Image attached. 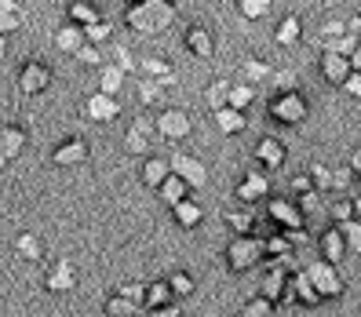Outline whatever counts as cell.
<instances>
[{"label":"cell","mask_w":361,"mask_h":317,"mask_svg":"<svg viewBox=\"0 0 361 317\" xmlns=\"http://www.w3.org/2000/svg\"><path fill=\"white\" fill-rule=\"evenodd\" d=\"M216 124H219L223 135H238V132H245V113L223 106V110H216Z\"/></svg>","instance_id":"30"},{"label":"cell","mask_w":361,"mask_h":317,"mask_svg":"<svg viewBox=\"0 0 361 317\" xmlns=\"http://www.w3.org/2000/svg\"><path fill=\"white\" fill-rule=\"evenodd\" d=\"M102 313H106V317H139V313H142V306H135L132 299H124L121 292H114L110 299H106Z\"/></svg>","instance_id":"28"},{"label":"cell","mask_w":361,"mask_h":317,"mask_svg":"<svg viewBox=\"0 0 361 317\" xmlns=\"http://www.w3.org/2000/svg\"><path fill=\"white\" fill-rule=\"evenodd\" d=\"M139 66H142V73L150 77V80H161V84H168V80H172V66H168L164 58H142Z\"/></svg>","instance_id":"34"},{"label":"cell","mask_w":361,"mask_h":317,"mask_svg":"<svg viewBox=\"0 0 361 317\" xmlns=\"http://www.w3.org/2000/svg\"><path fill=\"white\" fill-rule=\"evenodd\" d=\"M226 226L233 230V237H245V234H252V216H248V211H230Z\"/></svg>","instance_id":"39"},{"label":"cell","mask_w":361,"mask_h":317,"mask_svg":"<svg viewBox=\"0 0 361 317\" xmlns=\"http://www.w3.org/2000/svg\"><path fill=\"white\" fill-rule=\"evenodd\" d=\"M176 303V295H172V288H168V281L161 278V281H150L142 288V310H161V306H172Z\"/></svg>","instance_id":"20"},{"label":"cell","mask_w":361,"mask_h":317,"mask_svg":"<svg viewBox=\"0 0 361 317\" xmlns=\"http://www.w3.org/2000/svg\"><path fill=\"white\" fill-rule=\"evenodd\" d=\"M77 58L84 62V66H99V62H102V51H99L95 44H84V48L77 51Z\"/></svg>","instance_id":"46"},{"label":"cell","mask_w":361,"mask_h":317,"mask_svg":"<svg viewBox=\"0 0 361 317\" xmlns=\"http://www.w3.org/2000/svg\"><path fill=\"white\" fill-rule=\"evenodd\" d=\"M164 281H168V288H172V295H176V299H190V295H194V288H197V281L190 278L186 270H176V273H168Z\"/></svg>","instance_id":"31"},{"label":"cell","mask_w":361,"mask_h":317,"mask_svg":"<svg viewBox=\"0 0 361 317\" xmlns=\"http://www.w3.org/2000/svg\"><path fill=\"white\" fill-rule=\"evenodd\" d=\"M238 317H274V303H267V299H252V303H245V310L238 313Z\"/></svg>","instance_id":"41"},{"label":"cell","mask_w":361,"mask_h":317,"mask_svg":"<svg viewBox=\"0 0 361 317\" xmlns=\"http://www.w3.org/2000/svg\"><path fill=\"white\" fill-rule=\"evenodd\" d=\"M172 0H135V4L128 8V26L135 33H157L164 30L168 23H172Z\"/></svg>","instance_id":"1"},{"label":"cell","mask_w":361,"mask_h":317,"mask_svg":"<svg viewBox=\"0 0 361 317\" xmlns=\"http://www.w3.org/2000/svg\"><path fill=\"white\" fill-rule=\"evenodd\" d=\"M285 295H288V273H285L281 266H270V270L263 273V281H259V299H267V303L278 306Z\"/></svg>","instance_id":"14"},{"label":"cell","mask_w":361,"mask_h":317,"mask_svg":"<svg viewBox=\"0 0 361 317\" xmlns=\"http://www.w3.org/2000/svg\"><path fill=\"white\" fill-rule=\"evenodd\" d=\"M285 142L281 139H274V135H263L259 142H256V161H259V168L263 172H278V168H285Z\"/></svg>","instance_id":"13"},{"label":"cell","mask_w":361,"mask_h":317,"mask_svg":"<svg viewBox=\"0 0 361 317\" xmlns=\"http://www.w3.org/2000/svg\"><path fill=\"white\" fill-rule=\"evenodd\" d=\"M226 92H230V84H226V80H216V84H212V88L204 92L212 110H223V106H226Z\"/></svg>","instance_id":"42"},{"label":"cell","mask_w":361,"mask_h":317,"mask_svg":"<svg viewBox=\"0 0 361 317\" xmlns=\"http://www.w3.org/2000/svg\"><path fill=\"white\" fill-rule=\"evenodd\" d=\"M51 66L48 62H40V58H30V62H23L18 66V77H15V84H18V92H23L26 99H33V95H44L48 88H51Z\"/></svg>","instance_id":"4"},{"label":"cell","mask_w":361,"mask_h":317,"mask_svg":"<svg viewBox=\"0 0 361 317\" xmlns=\"http://www.w3.org/2000/svg\"><path fill=\"white\" fill-rule=\"evenodd\" d=\"M343 92H347V95H354V99H361V70H354V73L347 77Z\"/></svg>","instance_id":"48"},{"label":"cell","mask_w":361,"mask_h":317,"mask_svg":"<svg viewBox=\"0 0 361 317\" xmlns=\"http://www.w3.org/2000/svg\"><path fill=\"white\" fill-rule=\"evenodd\" d=\"M154 128H157V135L179 142V139H186V135H190L194 120H190V113H186V110H179V106H168V110H161V113H157V124H154Z\"/></svg>","instance_id":"7"},{"label":"cell","mask_w":361,"mask_h":317,"mask_svg":"<svg viewBox=\"0 0 361 317\" xmlns=\"http://www.w3.org/2000/svg\"><path fill=\"white\" fill-rule=\"evenodd\" d=\"M55 48L66 51V55H77V51L84 48V30L73 26V23H62V26L55 30Z\"/></svg>","instance_id":"22"},{"label":"cell","mask_w":361,"mask_h":317,"mask_svg":"<svg viewBox=\"0 0 361 317\" xmlns=\"http://www.w3.org/2000/svg\"><path fill=\"white\" fill-rule=\"evenodd\" d=\"M172 216H176V223H179L183 230H197L201 219H204V208H201L194 197H186V201H179V204L172 208Z\"/></svg>","instance_id":"23"},{"label":"cell","mask_w":361,"mask_h":317,"mask_svg":"<svg viewBox=\"0 0 361 317\" xmlns=\"http://www.w3.org/2000/svg\"><path fill=\"white\" fill-rule=\"evenodd\" d=\"M8 164H11V161H8V154H4V146H0V172H4Z\"/></svg>","instance_id":"53"},{"label":"cell","mask_w":361,"mask_h":317,"mask_svg":"<svg viewBox=\"0 0 361 317\" xmlns=\"http://www.w3.org/2000/svg\"><path fill=\"white\" fill-rule=\"evenodd\" d=\"M8 55V37H0V58Z\"/></svg>","instance_id":"54"},{"label":"cell","mask_w":361,"mask_h":317,"mask_svg":"<svg viewBox=\"0 0 361 317\" xmlns=\"http://www.w3.org/2000/svg\"><path fill=\"white\" fill-rule=\"evenodd\" d=\"M0 146H4L8 161L23 157L26 146H30V132L23 128V124H4V128H0Z\"/></svg>","instance_id":"18"},{"label":"cell","mask_w":361,"mask_h":317,"mask_svg":"<svg viewBox=\"0 0 361 317\" xmlns=\"http://www.w3.org/2000/svg\"><path fill=\"white\" fill-rule=\"evenodd\" d=\"M347 58H350V66H354V70H361V44H357L354 55H347Z\"/></svg>","instance_id":"52"},{"label":"cell","mask_w":361,"mask_h":317,"mask_svg":"<svg viewBox=\"0 0 361 317\" xmlns=\"http://www.w3.org/2000/svg\"><path fill=\"white\" fill-rule=\"evenodd\" d=\"M252 99H256V88H252V84H230V92H226V106H230V110L245 113L252 106Z\"/></svg>","instance_id":"29"},{"label":"cell","mask_w":361,"mask_h":317,"mask_svg":"<svg viewBox=\"0 0 361 317\" xmlns=\"http://www.w3.org/2000/svg\"><path fill=\"white\" fill-rule=\"evenodd\" d=\"M329 216H332V223H350V219H357V201L336 197V201L329 204Z\"/></svg>","instance_id":"33"},{"label":"cell","mask_w":361,"mask_h":317,"mask_svg":"<svg viewBox=\"0 0 361 317\" xmlns=\"http://www.w3.org/2000/svg\"><path fill=\"white\" fill-rule=\"evenodd\" d=\"M44 288H48L51 295L73 292V288H77V270H73V263H70V259H55V263L44 270Z\"/></svg>","instance_id":"9"},{"label":"cell","mask_w":361,"mask_h":317,"mask_svg":"<svg viewBox=\"0 0 361 317\" xmlns=\"http://www.w3.org/2000/svg\"><path fill=\"white\" fill-rule=\"evenodd\" d=\"M307 281H310V288H314V295L317 299H339L343 295V278L336 273V266H329V263H314L310 270H307Z\"/></svg>","instance_id":"5"},{"label":"cell","mask_w":361,"mask_h":317,"mask_svg":"<svg viewBox=\"0 0 361 317\" xmlns=\"http://www.w3.org/2000/svg\"><path fill=\"white\" fill-rule=\"evenodd\" d=\"M168 161H172V172H176L190 189H197V186H204V182H208V168H204L197 157H190V154H172Z\"/></svg>","instance_id":"11"},{"label":"cell","mask_w":361,"mask_h":317,"mask_svg":"<svg viewBox=\"0 0 361 317\" xmlns=\"http://www.w3.org/2000/svg\"><path fill=\"white\" fill-rule=\"evenodd\" d=\"M183 44H186L190 55H197V58H212V55H216V40H212V33L204 26H186Z\"/></svg>","instance_id":"16"},{"label":"cell","mask_w":361,"mask_h":317,"mask_svg":"<svg viewBox=\"0 0 361 317\" xmlns=\"http://www.w3.org/2000/svg\"><path fill=\"white\" fill-rule=\"evenodd\" d=\"M350 172H357V175H361V146L350 154Z\"/></svg>","instance_id":"51"},{"label":"cell","mask_w":361,"mask_h":317,"mask_svg":"<svg viewBox=\"0 0 361 317\" xmlns=\"http://www.w3.org/2000/svg\"><path fill=\"white\" fill-rule=\"evenodd\" d=\"M288 288H292V295H295V299H300V303H307V306H317V303H322V299L314 295V288H310V281H307V273H300L295 281H288Z\"/></svg>","instance_id":"36"},{"label":"cell","mask_w":361,"mask_h":317,"mask_svg":"<svg viewBox=\"0 0 361 317\" xmlns=\"http://www.w3.org/2000/svg\"><path fill=\"white\" fill-rule=\"evenodd\" d=\"M124 146H128V154H135V157H150V128H146L142 120H135L128 128V135H124Z\"/></svg>","instance_id":"25"},{"label":"cell","mask_w":361,"mask_h":317,"mask_svg":"<svg viewBox=\"0 0 361 317\" xmlns=\"http://www.w3.org/2000/svg\"><path fill=\"white\" fill-rule=\"evenodd\" d=\"M88 154H92L88 139L70 135V139H62V142L55 146V150H51V164H55V168H77V164L88 161Z\"/></svg>","instance_id":"8"},{"label":"cell","mask_w":361,"mask_h":317,"mask_svg":"<svg viewBox=\"0 0 361 317\" xmlns=\"http://www.w3.org/2000/svg\"><path fill=\"white\" fill-rule=\"evenodd\" d=\"M238 8L245 18H263L270 11V0H238Z\"/></svg>","instance_id":"43"},{"label":"cell","mask_w":361,"mask_h":317,"mask_svg":"<svg viewBox=\"0 0 361 317\" xmlns=\"http://www.w3.org/2000/svg\"><path fill=\"white\" fill-rule=\"evenodd\" d=\"M317 256H322V263H329V266H339V259L347 256L343 230H339V226H325L322 234H317Z\"/></svg>","instance_id":"10"},{"label":"cell","mask_w":361,"mask_h":317,"mask_svg":"<svg viewBox=\"0 0 361 317\" xmlns=\"http://www.w3.org/2000/svg\"><path fill=\"white\" fill-rule=\"evenodd\" d=\"M267 211H270V223L281 226L285 234H295V230H303V211L292 197H267Z\"/></svg>","instance_id":"6"},{"label":"cell","mask_w":361,"mask_h":317,"mask_svg":"<svg viewBox=\"0 0 361 317\" xmlns=\"http://www.w3.org/2000/svg\"><path fill=\"white\" fill-rule=\"evenodd\" d=\"M263 259H267V248H263V241H259V237H252V234L233 237V241L226 244V266H230L233 273H248V270H256Z\"/></svg>","instance_id":"2"},{"label":"cell","mask_w":361,"mask_h":317,"mask_svg":"<svg viewBox=\"0 0 361 317\" xmlns=\"http://www.w3.org/2000/svg\"><path fill=\"white\" fill-rule=\"evenodd\" d=\"M161 92H164V84H161V80H150V77H146V80L139 84V99H142V106H157V102H161Z\"/></svg>","instance_id":"37"},{"label":"cell","mask_w":361,"mask_h":317,"mask_svg":"<svg viewBox=\"0 0 361 317\" xmlns=\"http://www.w3.org/2000/svg\"><path fill=\"white\" fill-rule=\"evenodd\" d=\"M84 113H88V120H95V124H110V120L121 117V102L114 95L95 92V95L84 99Z\"/></svg>","instance_id":"12"},{"label":"cell","mask_w":361,"mask_h":317,"mask_svg":"<svg viewBox=\"0 0 361 317\" xmlns=\"http://www.w3.org/2000/svg\"><path fill=\"white\" fill-rule=\"evenodd\" d=\"M168 175H172V161L168 157H142V168H139V179H142V186H150V189H157Z\"/></svg>","instance_id":"17"},{"label":"cell","mask_w":361,"mask_h":317,"mask_svg":"<svg viewBox=\"0 0 361 317\" xmlns=\"http://www.w3.org/2000/svg\"><path fill=\"white\" fill-rule=\"evenodd\" d=\"M150 317H183V310H179V303H172V306H161V310H154Z\"/></svg>","instance_id":"50"},{"label":"cell","mask_w":361,"mask_h":317,"mask_svg":"<svg viewBox=\"0 0 361 317\" xmlns=\"http://www.w3.org/2000/svg\"><path fill=\"white\" fill-rule=\"evenodd\" d=\"M339 230H343L347 251H361V219H350V223H343Z\"/></svg>","instance_id":"40"},{"label":"cell","mask_w":361,"mask_h":317,"mask_svg":"<svg viewBox=\"0 0 361 317\" xmlns=\"http://www.w3.org/2000/svg\"><path fill=\"white\" fill-rule=\"evenodd\" d=\"M142 288H146V285H121L117 292L124 295V299H132L135 306H142Z\"/></svg>","instance_id":"47"},{"label":"cell","mask_w":361,"mask_h":317,"mask_svg":"<svg viewBox=\"0 0 361 317\" xmlns=\"http://www.w3.org/2000/svg\"><path fill=\"white\" fill-rule=\"evenodd\" d=\"M15 256L26 259V263H40L44 259V241H40L37 234H18L15 237Z\"/></svg>","instance_id":"26"},{"label":"cell","mask_w":361,"mask_h":317,"mask_svg":"<svg viewBox=\"0 0 361 317\" xmlns=\"http://www.w3.org/2000/svg\"><path fill=\"white\" fill-rule=\"evenodd\" d=\"M245 77H248V84L263 80V77H267V62H259V58H245Z\"/></svg>","instance_id":"44"},{"label":"cell","mask_w":361,"mask_h":317,"mask_svg":"<svg viewBox=\"0 0 361 317\" xmlns=\"http://www.w3.org/2000/svg\"><path fill=\"white\" fill-rule=\"evenodd\" d=\"M106 40H114V26L110 23H106V18H99V23L95 26H88V30H84V44H106Z\"/></svg>","instance_id":"35"},{"label":"cell","mask_w":361,"mask_h":317,"mask_svg":"<svg viewBox=\"0 0 361 317\" xmlns=\"http://www.w3.org/2000/svg\"><path fill=\"white\" fill-rule=\"evenodd\" d=\"M267 197H270V186H267V179H263L259 172H252V175H245V179L238 182V201L256 204V201H267Z\"/></svg>","instance_id":"21"},{"label":"cell","mask_w":361,"mask_h":317,"mask_svg":"<svg viewBox=\"0 0 361 317\" xmlns=\"http://www.w3.org/2000/svg\"><path fill=\"white\" fill-rule=\"evenodd\" d=\"M270 120L285 124V128H295V124L307 120V99L300 92H281L270 99Z\"/></svg>","instance_id":"3"},{"label":"cell","mask_w":361,"mask_h":317,"mask_svg":"<svg viewBox=\"0 0 361 317\" xmlns=\"http://www.w3.org/2000/svg\"><path fill=\"white\" fill-rule=\"evenodd\" d=\"M157 197H161L168 208H176L179 201H186V197H190V186H186V182H183L176 172H172V175H168V179L157 186Z\"/></svg>","instance_id":"24"},{"label":"cell","mask_w":361,"mask_h":317,"mask_svg":"<svg viewBox=\"0 0 361 317\" xmlns=\"http://www.w3.org/2000/svg\"><path fill=\"white\" fill-rule=\"evenodd\" d=\"M350 73H354V66H350L347 55H339V51H325V55H322V77L332 80L336 88H343Z\"/></svg>","instance_id":"15"},{"label":"cell","mask_w":361,"mask_h":317,"mask_svg":"<svg viewBox=\"0 0 361 317\" xmlns=\"http://www.w3.org/2000/svg\"><path fill=\"white\" fill-rule=\"evenodd\" d=\"M292 189H295V197H300V194H307V189H314L310 175H295V179H292Z\"/></svg>","instance_id":"49"},{"label":"cell","mask_w":361,"mask_h":317,"mask_svg":"<svg viewBox=\"0 0 361 317\" xmlns=\"http://www.w3.org/2000/svg\"><path fill=\"white\" fill-rule=\"evenodd\" d=\"M263 248H267V256H288V237L285 234H278V237H270V241H263Z\"/></svg>","instance_id":"45"},{"label":"cell","mask_w":361,"mask_h":317,"mask_svg":"<svg viewBox=\"0 0 361 317\" xmlns=\"http://www.w3.org/2000/svg\"><path fill=\"white\" fill-rule=\"evenodd\" d=\"M102 18V11H99V4L95 0H70V8H66V23H73V26H80V30H88V26H95Z\"/></svg>","instance_id":"19"},{"label":"cell","mask_w":361,"mask_h":317,"mask_svg":"<svg viewBox=\"0 0 361 317\" xmlns=\"http://www.w3.org/2000/svg\"><path fill=\"white\" fill-rule=\"evenodd\" d=\"M295 37H300V15H285L281 23H278V33H274V40L278 44H295Z\"/></svg>","instance_id":"32"},{"label":"cell","mask_w":361,"mask_h":317,"mask_svg":"<svg viewBox=\"0 0 361 317\" xmlns=\"http://www.w3.org/2000/svg\"><path fill=\"white\" fill-rule=\"evenodd\" d=\"M128 84V73H124L121 66H106V70H99V92L102 95H121V88Z\"/></svg>","instance_id":"27"},{"label":"cell","mask_w":361,"mask_h":317,"mask_svg":"<svg viewBox=\"0 0 361 317\" xmlns=\"http://www.w3.org/2000/svg\"><path fill=\"white\" fill-rule=\"evenodd\" d=\"M15 30H23V11H11V8H0V37H8Z\"/></svg>","instance_id":"38"}]
</instances>
